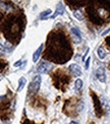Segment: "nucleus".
Here are the masks:
<instances>
[{"instance_id": "1", "label": "nucleus", "mask_w": 110, "mask_h": 124, "mask_svg": "<svg viewBox=\"0 0 110 124\" xmlns=\"http://www.w3.org/2000/svg\"><path fill=\"white\" fill-rule=\"evenodd\" d=\"M41 82H42V77L40 75L34 76V78H33L32 82L30 84V86H29V93H32V94H37V93L39 92V90H40Z\"/></svg>"}, {"instance_id": "2", "label": "nucleus", "mask_w": 110, "mask_h": 124, "mask_svg": "<svg viewBox=\"0 0 110 124\" xmlns=\"http://www.w3.org/2000/svg\"><path fill=\"white\" fill-rule=\"evenodd\" d=\"M52 64L48 61H42L37 66V72L39 74H46L52 69Z\"/></svg>"}, {"instance_id": "3", "label": "nucleus", "mask_w": 110, "mask_h": 124, "mask_svg": "<svg viewBox=\"0 0 110 124\" xmlns=\"http://www.w3.org/2000/svg\"><path fill=\"white\" fill-rule=\"evenodd\" d=\"M96 77L100 82H105L106 81V72L104 67H99L96 70Z\"/></svg>"}, {"instance_id": "4", "label": "nucleus", "mask_w": 110, "mask_h": 124, "mask_svg": "<svg viewBox=\"0 0 110 124\" xmlns=\"http://www.w3.org/2000/svg\"><path fill=\"white\" fill-rule=\"evenodd\" d=\"M68 69H69V71H70V73H71L72 75L76 76V77L82 75V68H81V67L78 66L77 64H76V63L70 64L69 67H68Z\"/></svg>"}, {"instance_id": "5", "label": "nucleus", "mask_w": 110, "mask_h": 124, "mask_svg": "<svg viewBox=\"0 0 110 124\" xmlns=\"http://www.w3.org/2000/svg\"><path fill=\"white\" fill-rule=\"evenodd\" d=\"M64 13V7H63V4H62L61 2H59L58 4H57V8H56V11L53 15H51V18H55L57 15H61Z\"/></svg>"}, {"instance_id": "6", "label": "nucleus", "mask_w": 110, "mask_h": 124, "mask_svg": "<svg viewBox=\"0 0 110 124\" xmlns=\"http://www.w3.org/2000/svg\"><path fill=\"white\" fill-rule=\"evenodd\" d=\"M92 96H93V99L94 101H95V111H96V114L98 116L101 115V106H100V102H99V100L97 99V97L94 95V93H92Z\"/></svg>"}, {"instance_id": "7", "label": "nucleus", "mask_w": 110, "mask_h": 124, "mask_svg": "<svg viewBox=\"0 0 110 124\" xmlns=\"http://www.w3.org/2000/svg\"><path fill=\"white\" fill-rule=\"evenodd\" d=\"M42 51H43V45H40V47L35 51V53H34V55H33V61H34V62H37V61L39 60L40 56H41V54H42Z\"/></svg>"}, {"instance_id": "8", "label": "nucleus", "mask_w": 110, "mask_h": 124, "mask_svg": "<svg viewBox=\"0 0 110 124\" xmlns=\"http://www.w3.org/2000/svg\"><path fill=\"white\" fill-rule=\"evenodd\" d=\"M83 85H84L83 80H82L81 78H77V79L76 80V82H75V90H76V92H80V91L83 89Z\"/></svg>"}, {"instance_id": "9", "label": "nucleus", "mask_w": 110, "mask_h": 124, "mask_svg": "<svg viewBox=\"0 0 110 124\" xmlns=\"http://www.w3.org/2000/svg\"><path fill=\"white\" fill-rule=\"evenodd\" d=\"M51 13H52V10L51 9H47V10H44L43 12H41L40 13V19H45V18H47V17H49L50 15H51Z\"/></svg>"}, {"instance_id": "10", "label": "nucleus", "mask_w": 110, "mask_h": 124, "mask_svg": "<svg viewBox=\"0 0 110 124\" xmlns=\"http://www.w3.org/2000/svg\"><path fill=\"white\" fill-rule=\"evenodd\" d=\"M25 84H27V79H25V77H22V78H19V80H18V87H17V91H18V92L22 91L24 87H25Z\"/></svg>"}, {"instance_id": "11", "label": "nucleus", "mask_w": 110, "mask_h": 124, "mask_svg": "<svg viewBox=\"0 0 110 124\" xmlns=\"http://www.w3.org/2000/svg\"><path fill=\"white\" fill-rule=\"evenodd\" d=\"M97 55H98V57L100 58V59H104V58L106 57V52H105V50H104L102 47L98 48V50H97Z\"/></svg>"}, {"instance_id": "12", "label": "nucleus", "mask_w": 110, "mask_h": 124, "mask_svg": "<svg viewBox=\"0 0 110 124\" xmlns=\"http://www.w3.org/2000/svg\"><path fill=\"white\" fill-rule=\"evenodd\" d=\"M73 16L77 20H84V14L81 10H75V11H73Z\"/></svg>"}, {"instance_id": "13", "label": "nucleus", "mask_w": 110, "mask_h": 124, "mask_svg": "<svg viewBox=\"0 0 110 124\" xmlns=\"http://www.w3.org/2000/svg\"><path fill=\"white\" fill-rule=\"evenodd\" d=\"M71 34L73 35V36H76V37H80V38H82V33H81V31L78 30L77 28H71Z\"/></svg>"}, {"instance_id": "14", "label": "nucleus", "mask_w": 110, "mask_h": 124, "mask_svg": "<svg viewBox=\"0 0 110 124\" xmlns=\"http://www.w3.org/2000/svg\"><path fill=\"white\" fill-rule=\"evenodd\" d=\"M90 61H91V57H88V59L86 60V63H85V68L87 70L89 69V66H90Z\"/></svg>"}, {"instance_id": "15", "label": "nucleus", "mask_w": 110, "mask_h": 124, "mask_svg": "<svg viewBox=\"0 0 110 124\" xmlns=\"http://www.w3.org/2000/svg\"><path fill=\"white\" fill-rule=\"evenodd\" d=\"M109 32H110V28H108L107 30H105V31H104V32L101 34V36H102V37H104V36H106V35H107Z\"/></svg>"}, {"instance_id": "16", "label": "nucleus", "mask_w": 110, "mask_h": 124, "mask_svg": "<svg viewBox=\"0 0 110 124\" xmlns=\"http://www.w3.org/2000/svg\"><path fill=\"white\" fill-rule=\"evenodd\" d=\"M22 62H23V61H20V60H18V61L17 62V63H14V67H17V66H19V65H20V66H22Z\"/></svg>"}, {"instance_id": "17", "label": "nucleus", "mask_w": 110, "mask_h": 124, "mask_svg": "<svg viewBox=\"0 0 110 124\" xmlns=\"http://www.w3.org/2000/svg\"><path fill=\"white\" fill-rule=\"evenodd\" d=\"M4 51H5V48L3 47V45L0 44V52H4Z\"/></svg>"}, {"instance_id": "18", "label": "nucleus", "mask_w": 110, "mask_h": 124, "mask_svg": "<svg viewBox=\"0 0 110 124\" xmlns=\"http://www.w3.org/2000/svg\"><path fill=\"white\" fill-rule=\"evenodd\" d=\"M106 43H107V45L109 46V48H110V37L106 39Z\"/></svg>"}, {"instance_id": "19", "label": "nucleus", "mask_w": 110, "mask_h": 124, "mask_svg": "<svg viewBox=\"0 0 110 124\" xmlns=\"http://www.w3.org/2000/svg\"><path fill=\"white\" fill-rule=\"evenodd\" d=\"M69 124H78V123H77V122H75V121H71Z\"/></svg>"}, {"instance_id": "20", "label": "nucleus", "mask_w": 110, "mask_h": 124, "mask_svg": "<svg viewBox=\"0 0 110 124\" xmlns=\"http://www.w3.org/2000/svg\"><path fill=\"white\" fill-rule=\"evenodd\" d=\"M3 98H4V97H3V96H0V101H1V100H2V99H3Z\"/></svg>"}, {"instance_id": "21", "label": "nucleus", "mask_w": 110, "mask_h": 124, "mask_svg": "<svg viewBox=\"0 0 110 124\" xmlns=\"http://www.w3.org/2000/svg\"><path fill=\"white\" fill-rule=\"evenodd\" d=\"M1 67H2V65H1V62H0V68H1Z\"/></svg>"}, {"instance_id": "22", "label": "nucleus", "mask_w": 110, "mask_h": 124, "mask_svg": "<svg viewBox=\"0 0 110 124\" xmlns=\"http://www.w3.org/2000/svg\"><path fill=\"white\" fill-rule=\"evenodd\" d=\"M109 110H110V107H109Z\"/></svg>"}]
</instances>
